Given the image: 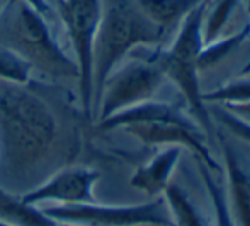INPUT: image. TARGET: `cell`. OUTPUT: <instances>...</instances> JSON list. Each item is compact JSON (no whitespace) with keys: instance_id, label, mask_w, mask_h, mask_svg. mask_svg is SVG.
I'll list each match as a JSON object with an SVG mask.
<instances>
[{"instance_id":"obj_13","label":"cell","mask_w":250,"mask_h":226,"mask_svg":"<svg viewBox=\"0 0 250 226\" xmlns=\"http://www.w3.org/2000/svg\"><path fill=\"white\" fill-rule=\"evenodd\" d=\"M0 221L10 226H56L40 206L24 203L21 196L0 187Z\"/></svg>"},{"instance_id":"obj_8","label":"cell","mask_w":250,"mask_h":226,"mask_svg":"<svg viewBox=\"0 0 250 226\" xmlns=\"http://www.w3.org/2000/svg\"><path fill=\"white\" fill-rule=\"evenodd\" d=\"M58 12L79 68V99L82 114L92 119L94 43L99 29L102 0H60Z\"/></svg>"},{"instance_id":"obj_26","label":"cell","mask_w":250,"mask_h":226,"mask_svg":"<svg viewBox=\"0 0 250 226\" xmlns=\"http://www.w3.org/2000/svg\"><path fill=\"white\" fill-rule=\"evenodd\" d=\"M249 24H250V22H249Z\"/></svg>"},{"instance_id":"obj_5","label":"cell","mask_w":250,"mask_h":226,"mask_svg":"<svg viewBox=\"0 0 250 226\" xmlns=\"http://www.w3.org/2000/svg\"><path fill=\"white\" fill-rule=\"evenodd\" d=\"M208 0H203L177 27L174 41L168 48L157 46L153 55L160 66L165 80H170L182 94L189 105V112L201 126L208 141L216 140V128L209 114L208 104L199 89V53L204 46L203 41V17Z\"/></svg>"},{"instance_id":"obj_17","label":"cell","mask_w":250,"mask_h":226,"mask_svg":"<svg viewBox=\"0 0 250 226\" xmlns=\"http://www.w3.org/2000/svg\"><path fill=\"white\" fill-rule=\"evenodd\" d=\"M198 170L201 175L204 187L208 190V196L211 199V206H213V214H214V223L213 226H238L237 220H235L233 213H231L230 201L225 192V187L214 179L213 172L208 167H204L203 164L198 162Z\"/></svg>"},{"instance_id":"obj_23","label":"cell","mask_w":250,"mask_h":226,"mask_svg":"<svg viewBox=\"0 0 250 226\" xmlns=\"http://www.w3.org/2000/svg\"><path fill=\"white\" fill-rule=\"evenodd\" d=\"M242 75H250V62L244 66V70H242Z\"/></svg>"},{"instance_id":"obj_6","label":"cell","mask_w":250,"mask_h":226,"mask_svg":"<svg viewBox=\"0 0 250 226\" xmlns=\"http://www.w3.org/2000/svg\"><path fill=\"white\" fill-rule=\"evenodd\" d=\"M164 82L165 77L151 53L145 58H126L105 79L96 101L92 119L97 123L105 121L125 109L155 99Z\"/></svg>"},{"instance_id":"obj_21","label":"cell","mask_w":250,"mask_h":226,"mask_svg":"<svg viewBox=\"0 0 250 226\" xmlns=\"http://www.w3.org/2000/svg\"><path fill=\"white\" fill-rule=\"evenodd\" d=\"M220 105L228 109V111L237 116V118L250 123V102H242V104H220Z\"/></svg>"},{"instance_id":"obj_15","label":"cell","mask_w":250,"mask_h":226,"mask_svg":"<svg viewBox=\"0 0 250 226\" xmlns=\"http://www.w3.org/2000/svg\"><path fill=\"white\" fill-rule=\"evenodd\" d=\"M242 0H208L203 17V41L211 43L223 36L225 27L235 16Z\"/></svg>"},{"instance_id":"obj_18","label":"cell","mask_w":250,"mask_h":226,"mask_svg":"<svg viewBox=\"0 0 250 226\" xmlns=\"http://www.w3.org/2000/svg\"><path fill=\"white\" fill-rule=\"evenodd\" d=\"M204 102L211 104H242L250 102V75H240L220 85L216 90L203 94Z\"/></svg>"},{"instance_id":"obj_22","label":"cell","mask_w":250,"mask_h":226,"mask_svg":"<svg viewBox=\"0 0 250 226\" xmlns=\"http://www.w3.org/2000/svg\"><path fill=\"white\" fill-rule=\"evenodd\" d=\"M24 2L33 7L36 12H40L41 16L46 17V19H51L53 17V9L50 3H48V0H24Z\"/></svg>"},{"instance_id":"obj_9","label":"cell","mask_w":250,"mask_h":226,"mask_svg":"<svg viewBox=\"0 0 250 226\" xmlns=\"http://www.w3.org/2000/svg\"><path fill=\"white\" fill-rule=\"evenodd\" d=\"M99 179L101 174L90 167L66 165L56 170L40 185L24 192L21 199L31 206L96 203L94 187Z\"/></svg>"},{"instance_id":"obj_16","label":"cell","mask_w":250,"mask_h":226,"mask_svg":"<svg viewBox=\"0 0 250 226\" xmlns=\"http://www.w3.org/2000/svg\"><path fill=\"white\" fill-rule=\"evenodd\" d=\"M249 38H250V24L244 26L237 33L228 34V36H220L214 41H211V43H206L199 53V60H198L199 72L216 66L230 53H233L238 46L244 44V41L249 40Z\"/></svg>"},{"instance_id":"obj_24","label":"cell","mask_w":250,"mask_h":226,"mask_svg":"<svg viewBox=\"0 0 250 226\" xmlns=\"http://www.w3.org/2000/svg\"><path fill=\"white\" fill-rule=\"evenodd\" d=\"M5 3H7V0H0V10L3 9V5H5Z\"/></svg>"},{"instance_id":"obj_20","label":"cell","mask_w":250,"mask_h":226,"mask_svg":"<svg viewBox=\"0 0 250 226\" xmlns=\"http://www.w3.org/2000/svg\"><path fill=\"white\" fill-rule=\"evenodd\" d=\"M209 114H211V118L216 119V121L220 123L223 128H227L233 136H237V138H240V140L250 143V123L237 118V116L231 114L228 109H225L223 105H220V104L211 105Z\"/></svg>"},{"instance_id":"obj_11","label":"cell","mask_w":250,"mask_h":226,"mask_svg":"<svg viewBox=\"0 0 250 226\" xmlns=\"http://www.w3.org/2000/svg\"><path fill=\"white\" fill-rule=\"evenodd\" d=\"M182 151L184 148L181 146L160 148L146 164L135 170V174L129 179L131 187L148 196L150 199L160 197L172 182V175L181 162Z\"/></svg>"},{"instance_id":"obj_12","label":"cell","mask_w":250,"mask_h":226,"mask_svg":"<svg viewBox=\"0 0 250 226\" xmlns=\"http://www.w3.org/2000/svg\"><path fill=\"white\" fill-rule=\"evenodd\" d=\"M145 17L164 34L181 26V22L203 0H135Z\"/></svg>"},{"instance_id":"obj_4","label":"cell","mask_w":250,"mask_h":226,"mask_svg":"<svg viewBox=\"0 0 250 226\" xmlns=\"http://www.w3.org/2000/svg\"><path fill=\"white\" fill-rule=\"evenodd\" d=\"M165 34L150 22L135 0H102V14L92 58L94 105L111 72L136 48L162 46Z\"/></svg>"},{"instance_id":"obj_7","label":"cell","mask_w":250,"mask_h":226,"mask_svg":"<svg viewBox=\"0 0 250 226\" xmlns=\"http://www.w3.org/2000/svg\"><path fill=\"white\" fill-rule=\"evenodd\" d=\"M50 220L68 226H174L164 197L140 204H44Z\"/></svg>"},{"instance_id":"obj_10","label":"cell","mask_w":250,"mask_h":226,"mask_svg":"<svg viewBox=\"0 0 250 226\" xmlns=\"http://www.w3.org/2000/svg\"><path fill=\"white\" fill-rule=\"evenodd\" d=\"M228 177V201L238 226H250V165L238 150L216 129V140Z\"/></svg>"},{"instance_id":"obj_3","label":"cell","mask_w":250,"mask_h":226,"mask_svg":"<svg viewBox=\"0 0 250 226\" xmlns=\"http://www.w3.org/2000/svg\"><path fill=\"white\" fill-rule=\"evenodd\" d=\"M0 46L14 51L53 80H79V68L72 55L60 44L50 19L24 0H7L0 10Z\"/></svg>"},{"instance_id":"obj_25","label":"cell","mask_w":250,"mask_h":226,"mask_svg":"<svg viewBox=\"0 0 250 226\" xmlns=\"http://www.w3.org/2000/svg\"><path fill=\"white\" fill-rule=\"evenodd\" d=\"M0 226H10V225H7V223H2V221H0Z\"/></svg>"},{"instance_id":"obj_14","label":"cell","mask_w":250,"mask_h":226,"mask_svg":"<svg viewBox=\"0 0 250 226\" xmlns=\"http://www.w3.org/2000/svg\"><path fill=\"white\" fill-rule=\"evenodd\" d=\"M174 226H211L188 190L170 182L162 194Z\"/></svg>"},{"instance_id":"obj_2","label":"cell","mask_w":250,"mask_h":226,"mask_svg":"<svg viewBox=\"0 0 250 226\" xmlns=\"http://www.w3.org/2000/svg\"><path fill=\"white\" fill-rule=\"evenodd\" d=\"M97 128L101 131L123 129L146 146H181L191 151L196 162L208 167L213 174H221L223 170L211 153L201 126L177 104L150 99L97 123Z\"/></svg>"},{"instance_id":"obj_19","label":"cell","mask_w":250,"mask_h":226,"mask_svg":"<svg viewBox=\"0 0 250 226\" xmlns=\"http://www.w3.org/2000/svg\"><path fill=\"white\" fill-rule=\"evenodd\" d=\"M33 68L14 51L0 46V80L16 83H31L33 82Z\"/></svg>"},{"instance_id":"obj_1","label":"cell","mask_w":250,"mask_h":226,"mask_svg":"<svg viewBox=\"0 0 250 226\" xmlns=\"http://www.w3.org/2000/svg\"><path fill=\"white\" fill-rule=\"evenodd\" d=\"M79 136L31 83L0 80V187L22 196L72 164Z\"/></svg>"}]
</instances>
